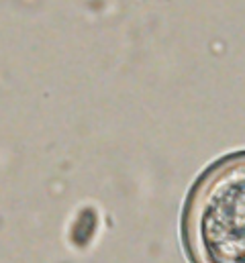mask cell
Returning <instances> with one entry per match:
<instances>
[{
  "label": "cell",
  "instance_id": "cell-1",
  "mask_svg": "<svg viewBox=\"0 0 245 263\" xmlns=\"http://www.w3.org/2000/svg\"><path fill=\"white\" fill-rule=\"evenodd\" d=\"M180 241L188 263H245V149L196 176L182 206Z\"/></svg>",
  "mask_w": 245,
  "mask_h": 263
}]
</instances>
